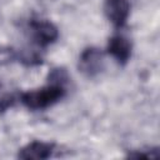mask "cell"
<instances>
[{"mask_svg": "<svg viewBox=\"0 0 160 160\" xmlns=\"http://www.w3.org/2000/svg\"><path fill=\"white\" fill-rule=\"evenodd\" d=\"M19 59L22 64L28 65V66H34V65H39L41 64V55L39 52H36L35 50H29V49H24L20 51L19 54Z\"/></svg>", "mask_w": 160, "mask_h": 160, "instance_id": "obj_7", "label": "cell"}, {"mask_svg": "<svg viewBox=\"0 0 160 160\" xmlns=\"http://www.w3.org/2000/svg\"><path fill=\"white\" fill-rule=\"evenodd\" d=\"M104 11L106 18L114 26L121 28L125 25L130 15V1L129 0H106L104 5Z\"/></svg>", "mask_w": 160, "mask_h": 160, "instance_id": "obj_3", "label": "cell"}, {"mask_svg": "<svg viewBox=\"0 0 160 160\" xmlns=\"http://www.w3.org/2000/svg\"><path fill=\"white\" fill-rule=\"evenodd\" d=\"M130 158H150V159H156L159 156V150L158 148L154 149H148V150H136V152L129 154Z\"/></svg>", "mask_w": 160, "mask_h": 160, "instance_id": "obj_9", "label": "cell"}, {"mask_svg": "<svg viewBox=\"0 0 160 160\" xmlns=\"http://www.w3.org/2000/svg\"><path fill=\"white\" fill-rule=\"evenodd\" d=\"M106 50L119 64L124 65L131 56V42L122 35H115L109 39Z\"/></svg>", "mask_w": 160, "mask_h": 160, "instance_id": "obj_6", "label": "cell"}, {"mask_svg": "<svg viewBox=\"0 0 160 160\" xmlns=\"http://www.w3.org/2000/svg\"><path fill=\"white\" fill-rule=\"evenodd\" d=\"M30 26H31L34 41L39 46H48L55 42L59 36L58 28L50 21H46V20L32 21Z\"/></svg>", "mask_w": 160, "mask_h": 160, "instance_id": "obj_4", "label": "cell"}, {"mask_svg": "<svg viewBox=\"0 0 160 160\" xmlns=\"http://www.w3.org/2000/svg\"><path fill=\"white\" fill-rule=\"evenodd\" d=\"M79 71L86 78H95L104 69V55L96 48H86L79 56Z\"/></svg>", "mask_w": 160, "mask_h": 160, "instance_id": "obj_2", "label": "cell"}, {"mask_svg": "<svg viewBox=\"0 0 160 160\" xmlns=\"http://www.w3.org/2000/svg\"><path fill=\"white\" fill-rule=\"evenodd\" d=\"M15 56H16V54L11 48L0 46V66L11 62L15 59Z\"/></svg>", "mask_w": 160, "mask_h": 160, "instance_id": "obj_8", "label": "cell"}, {"mask_svg": "<svg viewBox=\"0 0 160 160\" xmlns=\"http://www.w3.org/2000/svg\"><path fill=\"white\" fill-rule=\"evenodd\" d=\"M54 144L45 141H31L21 148L18 152V158L24 160H44L52 155Z\"/></svg>", "mask_w": 160, "mask_h": 160, "instance_id": "obj_5", "label": "cell"}, {"mask_svg": "<svg viewBox=\"0 0 160 160\" xmlns=\"http://www.w3.org/2000/svg\"><path fill=\"white\" fill-rule=\"evenodd\" d=\"M64 95H65L64 85L50 82L49 85H46L41 89L22 92L20 96V100L28 109L41 110V109H46V108L54 105L60 99H62Z\"/></svg>", "mask_w": 160, "mask_h": 160, "instance_id": "obj_1", "label": "cell"}]
</instances>
